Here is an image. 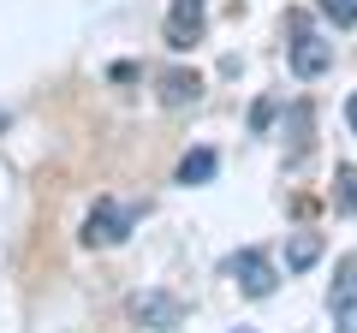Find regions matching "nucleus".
<instances>
[{
	"label": "nucleus",
	"instance_id": "obj_1",
	"mask_svg": "<svg viewBox=\"0 0 357 333\" xmlns=\"http://www.w3.org/2000/svg\"><path fill=\"white\" fill-rule=\"evenodd\" d=\"M137 215H143L137 203H114V196H102V203L89 208V220H84V244H89V250L126 244V232L137 226Z\"/></svg>",
	"mask_w": 357,
	"mask_h": 333
},
{
	"label": "nucleus",
	"instance_id": "obj_2",
	"mask_svg": "<svg viewBox=\"0 0 357 333\" xmlns=\"http://www.w3.org/2000/svg\"><path fill=\"white\" fill-rule=\"evenodd\" d=\"M328 309H333V327H340V333H357V250L340 256V268H333Z\"/></svg>",
	"mask_w": 357,
	"mask_h": 333
},
{
	"label": "nucleus",
	"instance_id": "obj_3",
	"mask_svg": "<svg viewBox=\"0 0 357 333\" xmlns=\"http://www.w3.org/2000/svg\"><path fill=\"white\" fill-rule=\"evenodd\" d=\"M227 274L238 280L244 297H268V292H274V280H280L274 262H268V250H232V256H227Z\"/></svg>",
	"mask_w": 357,
	"mask_h": 333
},
{
	"label": "nucleus",
	"instance_id": "obj_4",
	"mask_svg": "<svg viewBox=\"0 0 357 333\" xmlns=\"http://www.w3.org/2000/svg\"><path fill=\"white\" fill-rule=\"evenodd\" d=\"M208 24V6L203 0H173V13H167V48H191Z\"/></svg>",
	"mask_w": 357,
	"mask_h": 333
},
{
	"label": "nucleus",
	"instance_id": "obj_5",
	"mask_svg": "<svg viewBox=\"0 0 357 333\" xmlns=\"http://www.w3.org/2000/svg\"><path fill=\"white\" fill-rule=\"evenodd\" d=\"M131 316H137L143 327H155V333L185 327V304H178V297H167V292H143L137 304H131Z\"/></svg>",
	"mask_w": 357,
	"mask_h": 333
},
{
	"label": "nucleus",
	"instance_id": "obj_6",
	"mask_svg": "<svg viewBox=\"0 0 357 333\" xmlns=\"http://www.w3.org/2000/svg\"><path fill=\"white\" fill-rule=\"evenodd\" d=\"M328 65H333V42H321L316 30L298 24V36H292V72L298 77H321Z\"/></svg>",
	"mask_w": 357,
	"mask_h": 333
},
{
	"label": "nucleus",
	"instance_id": "obj_7",
	"mask_svg": "<svg viewBox=\"0 0 357 333\" xmlns=\"http://www.w3.org/2000/svg\"><path fill=\"white\" fill-rule=\"evenodd\" d=\"M215 149H191V155H185V161H178V185H208V179H215Z\"/></svg>",
	"mask_w": 357,
	"mask_h": 333
},
{
	"label": "nucleus",
	"instance_id": "obj_8",
	"mask_svg": "<svg viewBox=\"0 0 357 333\" xmlns=\"http://www.w3.org/2000/svg\"><path fill=\"white\" fill-rule=\"evenodd\" d=\"M197 90H203V84H197V72H167V77H161V102H167V107L197 102Z\"/></svg>",
	"mask_w": 357,
	"mask_h": 333
},
{
	"label": "nucleus",
	"instance_id": "obj_9",
	"mask_svg": "<svg viewBox=\"0 0 357 333\" xmlns=\"http://www.w3.org/2000/svg\"><path fill=\"white\" fill-rule=\"evenodd\" d=\"M316 256H321V238H316V232H298V238L286 244V268H292V274L316 268Z\"/></svg>",
	"mask_w": 357,
	"mask_h": 333
},
{
	"label": "nucleus",
	"instance_id": "obj_10",
	"mask_svg": "<svg viewBox=\"0 0 357 333\" xmlns=\"http://www.w3.org/2000/svg\"><path fill=\"white\" fill-rule=\"evenodd\" d=\"M316 6H321V13H328L340 30H351V24H357V0H316Z\"/></svg>",
	"mask_w": 357,
	"mask_h": 333
},
{
	"label": "nucleus",
	"instance_id": "obj_11",
	"mask_svg": "<svg viewBox=\"0 0 357 333\" xmlns=\"http://www.w3.org/2000/svg\"><path fill=\"white\" fill-rule=\"evenodd\" d=\"M340 203L357 215V166H340Z\"/></svg>",
	"mask_w": 357,
	"mask_h": 333
},
{
	"label": "nucleus",
	"instance_id": "obj_12",
	"mask_svg": "<svg viewBox=\"0 0 357 333\" xmlns=\"http://www.w3.org/2000/svg\"><path fill=\"white\" fill-rule=\"evenodd\" d=\"M304 131H310V107L298 102V107H292V149H304V143H310Z\"/></svg>",
	"mask_w": 357,
	"mask_h": 333
},
{
	"label": "nucleus",
	"instance_id": "obj_13",
	"mask_svg": "<svg viewBox=\"0 0 357 333\" xmlns=\"http://www.w3.org/2000/svg\"><path fill=\"white\" fill-rule=\"evenodd\" d=\"M345 125L357 131V95H351V102H345Z\"/></svg>",
	"mask_w": 357,
	"mask_h": 333
},
{
	"label": "nucleus",
	"instance_id": "obj_14",
	"mask_svg": "<svg viewBox=\"0 0 357 333\" xmlns=\"http://www.w3.org/2000/svg\"><path fill=\"white\" fill-rule=\"evenodd\" d=\"M232 333H250V327H232Z\"/></svg>",
	"mask_w": 357,
	"mask_h": 333
}]
</instances>
